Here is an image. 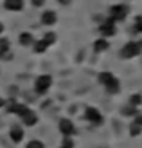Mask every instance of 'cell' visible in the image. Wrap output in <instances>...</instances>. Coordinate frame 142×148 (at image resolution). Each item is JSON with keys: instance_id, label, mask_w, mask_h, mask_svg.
<instances>
[{"instance_id": "cell-1", "label": "cell", "mask_w": 142, "mask_h": 148, "mask_svg": "<svg viewBox=\"0 0 142 148\" xmlns=\"http://www.w3.org/2000/svg\"><path fill=\"white\" fill-rule=\"evenodd\" d=\"M142 53V42H128L121 49V58H135Z\"/></svg>"}, {"instance_id": "cell-2", "label": "cell", "mask_w": 142, "mask_h": 148, "mask_svg": "<svg viewBox=\"0 0 142 148\" xmlns=\"http://www.w3.org/2000/svg\"><path fill=\"white\" fill-rule=\"evenodd\" d=\"M50 85H52V78L49 76V74H43V76H40L38 79H36L34 90H36V94H45L50 88Z\"/></svg>"}, {"instance_id": "cell-3", "label": "cell", "mask_w": 142, "mask_h": 148, "mask_svg": "<svg viewBox=\"0 0 142 148\" xmlns=\"http://www.w3.org/2000/svg\"><path fill=\"white\" fill-rule=\"evenodd\" d=\"M130 13V7L128 5H124V4H117V5H113V7H111V9H110V14H111V20H117V22H121V20H124L126 18V14H128Z\"/></svg>"}, {"instance_id": "cell-4", "label": "cell", "mask_w": 142, "mask_h": 148, "mask_svg": "<svg viewBox=\"0 0 142 148\" xmlns=\"http://www.w3.org/2000/svg\"><path fill=\"white\" fill-rule=\"evenodd\" d=\"M85 117H86V121H90L92 125H101L103 123V114L94 107H86L85 108Z\"/></svg>"}, {"instance_id": "cell-5", "label": "cell", "mask_w": 142, "mask_h": 148, "mask_svg": "<svg viewBox=\"0 0 142 148\" xmlns=\"http://www.w3.org/2000/svg\"><path fill=\"white\" fill-rule=\"evenodd\" d=\"M59 132L63 134V137H70L74 132H76V127H74L72 121H69V119H61V121H59Z\"/></svg>"}, {"instance_id": "cell-6", "label": "cell", "mask_w": 142, "mask_h": 148, "mask_svg": "<svg viewBox=\"0 0 142 148\" xmlns=\"http://www.w3.org/2000/svg\"><path fill=\"white\" fill-rule=\"evenodd\" d=\"M99 31L103 36H111V34H115V25H113V20L108 18L106 22H103L101 27H99Z\"/></svg>"}, {"instance_id": "cell-7", "label": "cell", "mask_w": 142, "mask_h": 148, "mask_svg": "<svg viewBox=\"0 0 142 148\" xmlns=\"http://www.w3.org/2000/svg\"><path fill=\"white\" fill-rule=\"evenodd\" d=\"M22 119H24V125H27V127H33V125H36V121H38V116H36L31 108H27L24 114H22Z\"/></svg>"}, {"instance_id": "cell-8", "label": "cell", "mask_w": 142, "mask_h": 148, "mask_svg": "<svg viewBox=\"0 0 142 148\" xmlns=\"http://www.w3.org/2000/svg\"><path fill=\"white\" fill-rule=\"evenodd\" d=\"M104 87H106V90H108L110 94H117L119 88H121V83H119V79H117L115 76H111L106 83H104Z\"/></svg>"}, {"instance_id": "cell-9", "label": "cell", "mask_w": 142, "mask_h": 148, "mask_svg": "<svg viewBox=\"0 0 142 148\" xmlns=\"http://www.w3.org/2000/svg\"><path fill=\"white\" fill-rule=\"evenodd\" d=\"M7 11H22L24 7V0H5L4 2Z\"/></svg>"}, {"instance_id": "cell-10", "label": "cell", "mask_w": 142, "mask_h": 148, "mask_svg": "<svg viewBox=\"0 0 142 148\" xmlns=\"http://www.w3.org/2000/svg\"><path fill=\"white\" fill-rule=\"evenodd\" d=\"M56 20H58V16H56L54 11H45V13L41 14V24H45V25L56 24Z\"/></svg>"}, {"instance_id": "cell-11", "label": "cell", "mask_w": 142, "mask_h": 148, "mask_svg": "<svg viewBox=\"0 0 142 148\" xmlns=\"http://www.w3.org/2000/svg\"><path fill=\"white\" fill-rule=\"evenodd\" d=\"M9 137L13 143H20L22 139H24V130H22L20 127H13L11 132H9Z\"/></svg>"}, {"instance_id": "cell-12", "label": "cell", "mask_w": 142, "mask_h": 148, "mask_svg": "<svg viewBox=\"0 0 142 148\" xmlns=\"http://www.w3.org/2000/svg\"><path fill=\"white\" fill-rule=\"evenodd\" d=\"M27 110V107L25 105H22V103H11L9 105V108H7V112H11V114H18V116H22Z\"/></svg>"}, {"instance_id": "cell-13", "label": "cell", "mask_w": 142, "mask_h": 148, "mask_svg": "<svg viewBox=\"0 0 142 148\" xmlns=\"http://www.w3.org/2000/svg\"><path fill=\"white\" fill-rule=\"evenodd\" d=\"M20 43H22V45H33V43H34L33 34L31 33H22L20 34Z\"/></svg>"}, {"instance_id": "cell-14", "label": "cell", "mask_w": 142, "mask_h": 148, "mask_svg": "<svg viewBox=\"0 0 142 148\" xmlns=\"http://www.w3.org/2000/svg\"><path fill=\"white\" fill-rule=\"evenodd\" d=\"M94 49L97 51V53H99V51H106L108 49V42L104 40V38H99V40L94 43Z\"/></svg>"}, {"instance_id": "cell-15", "label": "cell", "mask_w": 142, "mask_h": 148, "mask_svg": "<svg viewBox=\"0 0 142 148\" xmlns=\"http://www.w3.org/2000/svg\"><path fill=\"white\" fill-rule=\"evenodd\" d=\"M140 134H142V127H140V125H137V123H131L130 125V136L131 137H137Z\"/></svg>"}, {"instance_id": "cell-16", "label": "cell", "mask_w": 142, "mask_h": 148, "mask_svg": "<svg viewBox=\"0 0 142 148\" xmlns=\"http://www.w3.org/2000/svg\"><path fill=\"white\" fill-rule=\"evenodd\" d=\"M140 103H142V96L140 94H133L131 98H130V105L131 107H139Z\"/></svg>"}, {"instance_id": "cell-17", "label": "cell", "mask_w": 142, "mask_h": 148, "mask_svg": "<svg viewBox=\"0 0 142 148\" xmlns=\"http://www.w3.org/2000/svg\"><path fill=\"white\" fill-rule=\"evenodd\" d=\"M121 112H122V116H135V114H137V107L128 105V107H124Z\"/></svg>"}, {"instance_id": "cell-18", "label": "cell", "mask_w": 142, "mask_h": 148, "mask_svg": "<svg viewBox=\"0 0 142 148\" xmlns=\"http://www.w3.org/2000/svg\"><path fill=\"white\" fill-rule=\"evenodd\" d=\"M25 148H45V145H43L41 141H38V139H34V141H29Z\"/></svg>"}, {"instance_id": "cell-19", "label": "cell", "mask_w": 142, "mask_h": 148, "mask_svg": "<svg viewBox=\"0 0 142 148\" xmlns=\"http://www.w3.org/2000/svg\"><path fill=\"white\" fill-rule=\"evenodd\" d=\"M43 42H45L47 45H50V43H54V42H56V34H54V33H47L45 36H43Z\"/></svg>"}, {"instance_id": "cell-20", "label": "cell", "mask_w": 142, "mask_h": 148, "mask_svg": "<svg viewBox=\"0 0 142 148\" xmlns=\"http://www.w3.org/2000/svg\"><path fill=\"white\" fill-rule=\"evenodd\" d=\"M45 47H47V43L43 42V40L34 43V51H36V53H43V51H45Z\"/></svg>"}, {"instance_id": "cell-21", "label": "cell", "mask_w": 142, "mask_h": 148, "mask_svg": "<svg viewBox=\"0 0 142 148\" xmlns=\"http://www.w3.org/2000/svg\"><path fill=\"white\" fill-rule=\"evenodd\" d=\"M135 33H142V16L135 18Z\"/></svg>"}, {"instance_id": "cell-22", "label": "cell", "mask_w": 142, "mask_h": 148, "mask_svg": "<svg viewBox=\"0 0 142 148\" xmlns=\"http://www.w3.org/2000/svg\"><path fill=\"white\" fill-rule=\"evenodd\" d=\"M59 148H74L72 139H70V137H65V139H63V145L59 146Z\"/></svg>"}, {"instance_id": "cell-23", "label": "cell", "mask_w": 142, "mask_h": 148, "mask_svg": "<svg viewBox=\"0 0 142 148\" xmlns=\"http://www.w3.org/2000/svg\"><path fill=\"white\" fill-rule=\"evenodd\" d=\"M0 51H9V42L5 38H0Z\"/></svg>"}, {"instance_id": "cell-24", "label": "cell", "mask_w": 142, "mask_h": 148, "mask_svg": "<svg viewBox=\"0 0 142 148\" xmlns=\"http://www.w3.org/2000/svg\"><path fill=\"white\" fill-rule=\"evenodd\" d=\"M43 2H45V0H33V5L34 7H40V5H43Z\"/></svg>"}, {"instance_id": "cell-25", "label": "cell", "mask_w": 142, "mask_h": 148, "mask_svg": "<svg viewBox=\"0 0 142 148\" xmlns=\"http://www.w3.org/2000/svg\"><path fill=\"white\" fill-rule=\"evenodd\" d=\"M133 123H137V125H140V127H142V116H137V117H135V121H133Z\"/></svg>"}, {"instance_id": "cell-26", "label": "cell", "mask_w": 142, "mask_h": 148, "mask_svg": "<svg viewBox=\"0 0 142 148\" xmlns=\"http://www.w3.org/2000/svg\"><path fill=\"white\" fill-rule=\"evenodd\" d=\"M59 2H61V4L65 5V4H70V0H59Z\"/></svg>"}, {"instance_id": "cell-27", "label": "cell", "mask_w": 142, "mask_h": 148, "mask_svg": "<svg viewBox=\"0 0 142 148\" xmlns=\"http://www.w3.org/2000/svg\"><path fill=\"white\" fill-rule=\"evenodd\" d=\"M4 105H5V101H4L2 98H0V107H4Z\"/></svg>"}, {"instance_id": "cell-28", "label": "cell", "mask_w": 142, "mask_h": 148, "mask_svg": "<svg viewBox=\"0 0 142 148\" xmlns=\"http://www.w3.org/2000/svg\"><path fill=\"white\" fill-rule=\"evenodd\" d=\"M2 31H4V25H2V24H0V34H2Z\"/></svg>"}]
</instances>
